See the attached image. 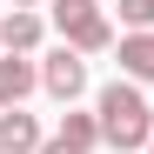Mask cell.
<instances>
[{
	"mask_svg": "<svg viewBox=\"0 0 154 154\" xmlns=\"http://www.w3.org/2000/svg\"><path fill=\"white\" fill-rule=\"evenodd\" d=\"M147 154H154V141H147Z\"/></svg>",
	"mask_w": 154,
	"mask_h": 154,
	"instance_id": "cell-11",
	"label": "cell"
},
{
	"mask_svg": "<svg viewBox=\"0 0 154 154\" xmlns=\"http://www.w3.org/2000/svg\"><path fill=\"white\" fill-rule=\"evenodd\" d=\"M47 7H54L60 47H74V54H107L114 47V20L100 0H47Z\"/></svg>",
	"mask_w": 154,
	"mask_h": 154,
	"instance_id": "cell-2",
	"label": "cell"
},
{
	"mask_svg": "<svg viewBox=\"0 0 154 154\" xmlns=\"http://www.w3.org/2000/svg\"><path fill=\"white\" fill-rule=\"evenodd\" d=\"M14 7H27V14H34V7H40V0H14Z\"/></svg>",
	"mask_w": 154,
	"mask_h": 154,
	"instance_id": "cell-10",
	"label": "cell"
},
{
	"mask_svg": "<svg viewBox=\"0 0 154 154\" xmlns=\"http://www.w3.org/2000/svg\"><path fill=\"white\" fill-rule=\"evenodd\" d=\"M121 27L127 34H154V0H121Z\"/></svg>",
	"mask_w": 154,
	"mask_h": 154,
	"instance_id": "cell-9",
	"label": "cell"
},
{
	"mask_svg": "<svg viewBox=\"0 0 154 154\" xmlns=\"http://www.w3.org/2000/svg\"><path fill=\"white\" fill-rule=\"evenodd\" d=\"M40 87L54 94V100H67V107H74V100L87 94V54H74V47H54V54L40 60Z\"/></svg>",
	"mask_w": 154,
	"mask_h": 154,
	"instance_id": "cell-3",
	"label": "cell"
},
{
	"mask_svg": "<svg viewBox=\"0 0 154 154\" xmlns=\"http://www.w3.org/2000/svg\"><path fill=\"white\" fill-rule=\"evenodd\" d=\"M40 147H47V127H40L27 107L0 114V154H40Z\"/></svg>",
	"mask_w": 154,
	"mask_h": 154,
	"instance_id": "cell-6",
	"label": "cell"
},
{
	"mask_svg": "<svg viewBox=\"0 0 154 154\" xmlns=\"http://www.w3.org/2000/svg\"><path fill=\"white\" fill-rule=\"evenodd\" d=\"M40 34H47V20H40V14H27V7H14L7 20H0V47H7V54H34Z\"/></svg>",
	"mask_w": 154,
	"mask_h": 154,
	"instance_id": "cell-8",
	"label": "cell"
},
{
	"mask_svg": "<svg viewBox=\"0 0 154 154\" xmlns=\"http://www.w3.org/2000/svg\"><path fill=\"white\" fill-rule=\"evenodd\" d=\"M94 121H100V141H107L114 154H134V147L154 141V107L141 100L134 81H107L100 87L94 94Z\"/></svg>",
	"mask_w": 154,
	"mask_h": 154,
	"instance_id": "cell-1",
	"label": "cell"
},
{
	"mask_svg": "<svg viewBox=\"0 0 154 154\" xmlns=\"http://www.w3.org/2000/svg\"><path fill=\"white\" fill-rule=\"evenodd\" d=\"M94 147H100V121L67 107V121L47 134V147H40V154H94Z\"/></svg>",
	"mask_w": 154,
	"mask_h": 154,
	"instance_id": "cell-4",
	"label": "cell"
},
{
	"mask_svg": "<svg viewBox=\"0 0 154 154\" xmlns=\"http://www.w3.org/2000/svg\"><path fill=\"white\" fill-rule=\"evenodd\" d=\"M34 87H40V67H34L27 54H7V60H0V114H14Z\"/></svg>",
	"mask_w": 154,
	"mask_h": 154,
	"instance_id": "cell-5",
	"label": "cell"
},
{
	"mask_svg": "<svg viewBox=\"0 0 154 154\" xmlns=\"http://www.w3.org/2000/svg\"><path fill=\"white\" fill-rule=\"evenodd\" d=\"M114 54H121V81H154V34H121L114 40Z\"/></svg>",
	"mask_w": 154,
	"mask_h": 154,
	"instance_id": "cell-7",
	"label": "cell"
}]
</instances>
